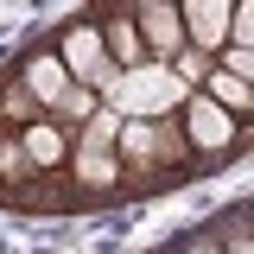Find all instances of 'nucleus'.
I'll use <instances>...</instances> for the list:
<instances>
[{
  "label": "nucleus",
  "instance_id": "nucleus-1",
  "mask_svg": "<svg viewBox=\"0 0 254 254\" xmlns=\"http://www.w3.org/2000/svg\"><path fill=\"white\" fill-rule=\"evenodd\" d=\"M115 159H121V178H127V190H133V203L197 185L190 153H185V140H178V121H121Z\"/></svg>",
  "mask_w": 254,
  "mask_h": 254
},
{
  "label": "nucleus",
  "instance_id": "nucleus-2",
  "mask_svg": "<svg viewBox=\"0 0 254 254\" xmlns=\"http://www.w3.org/2000/svg\"><path fill=\"white\" fill-rule=\"evenodd\" d=\"M172 121H178V140H185L190 172H197V178H216V172H229V165H242V159H248V121L222 115L203 89H190L185 108H178Z\"/></svg>",
  "mask_w": 254,
  "mask_h": 254
},
{
  "label": "nucleus",
  "instance_id": "nucleus-3",
  "mask_svg": "<svg viewBox=\"0 0 254 254\" xmlns=\"http://www.w3.org/2000/svg\"><path fill=\"white\" fill-rule=\"evenodd\" d=\"M185 95H190V83L178 76V64H140V70H121L102 102L121 121H172L185 108Z\"/></svg>",
  "mask_w": 254,
  "mask_h": 254
},
{
  "label": "nucleus",
  "instance_id": "nucleus-4",
  "mask_svg": "<svg viewBox=\"0 0 254 254\" xmlns=\"http://www.w3.org/2000/svg\"><path fill=\"white\" fill-rule=\"evenodd\" d=\"M45 32H51V51H58L64 76H70L76 89H89V95H108V89H115V76H121V70H115L108 51H102L89 6H83V13H64L58 26H45Z\"/></svg>",
  "mask_w": 254,
  "mask_h": 254
},
{
  "label": "nucleus",
  "instance_id": "nucleus-5",
  "mask_svg": "<svg viewBox=\"0 0 254 254\" xmlns=\"http://www.w3.org/2000/svg\"><path fill=\"white\" fill-rule=\"evenodd\" d=\"M6 70L19 76V89L32 95V108H38V115H58V102H64L70 89H76V83L64 76L58 51H51V32H38V38H26V45H19V58L6 64Z\"/></svg>",
  "mask_w": 254,
  "mask_h": 254
},
{
  "label": "nucleus",
  "instance_id": "nucleus-6",
  "mask_svg": "<svg viewBox=\"0 0 254 254\" xmlns=\"http://www.w3.org/2000/svg\"><path fill=\"white\" fill-rule=\"evenodd\" d=\"M178 6V32H185V51L203 64H216L229 51V6L235 0H172Z\"/></svg>",
  "mask_w": 254,
  "mask_h": 254
},
{
  "label": "nucleus",
  "instance_id": "nucleus-7",
  "mask_svg": "<svg viewBox=\"0 0 254 254\" xmlns=\"http://www.w3.org/2000/svg\"><path fill=\"white\" fill-rule=\"evenodd\" d=\"M133 6V32L146 45V64H178L185 58V32H178V6L172 0H127Z\"/></svg>",
  "mask_w": 254,
  "mask_h": 254
},
{
  "label": "nucleus",
  "instance_id": "nucleus-8",
  "mask_svg": "<svg viewBox=\"0 0 254 254\" xmlns=\"http://www.w3.org/2000/svg\"><path fill=\"white\" fill-rule=\"evenodd\" d=\"M89 19H95V38H102V51H108L115 70H140L146 64V45L133 32V6L127 0H102V6H89Z\"/></svg>",
  "mask_w": 254,
  "mask_h": 254
},
{
  "label": "nucleus",
  "instance_id": "nucleus-9",
  "mask_svg": "<svg viewBox=\"0 0 254 254\" xmlns=\"http://www.w3.org/2000/svg\"><path fill=\"white\" fill-rule=\"evenodd\" d=\"M203 229L216 235V248H222V254H254V235H248V197H235L229 210H216Z\"/></svg>",
  "mask_w": 254,
  "mask_h": 254
},
{
  "label": "nucleus",
  "instance_id": "nucleus-10",
  "mask_svg": "<svg viewBox=\"0 0 254 254\" xmlns=\"http://www.w3.org/2000/svg\"><path fill=\"white\" fill-rule=\"evenodd\" d=\"M229 51H254V6L248 0L229 6Z\"/></svg>",
  "mask_w": 254,
  "mask_h": 254
},
{
  "label": "nucleus",
  "instance_id": "nucleus-11",
  "mask_svg": "<svg viewBox=\"0 0 254 254\" xmlns=\"http://www.w3.org/2000/svg\"><path fill=\"white\" fill-rule=\"evenodd\" d=\"M165 254H222V248H216V235L197 222V229H185V235H172V242H165Z\"/></svg>",
  "mask_w": 254,
  "mask_h": 254
}]
</instances>
